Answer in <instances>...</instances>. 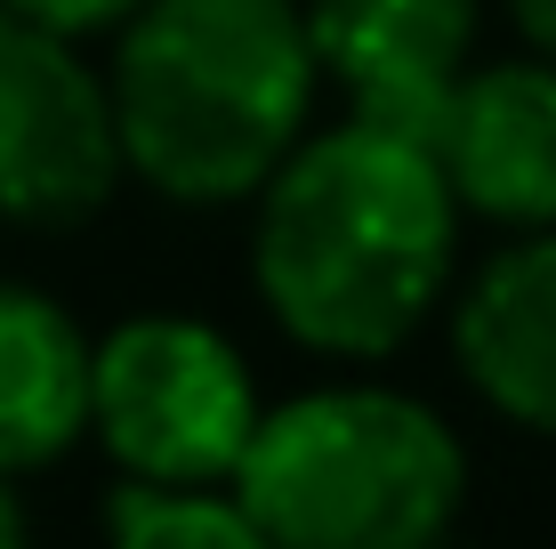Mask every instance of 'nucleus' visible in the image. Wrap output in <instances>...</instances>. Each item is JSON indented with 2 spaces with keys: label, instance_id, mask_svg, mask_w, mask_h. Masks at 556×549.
<instances>
[{
  "label": "nucleus",
  "instance_id": "20e7f679",
  "mask_svg": "<svg viewBox=\"0 0 556 549\" xmlns=\"http://www.w3.org/2000/svg\"><path fill=\"white\" fill-rule=\"evenodd\" d=\"M258 412L242 348L202 315H129L89 339V437L122 477L226 485Z\"/></svg>",
  "mask_w": 556,
  "mask_h": 549
},
{
  "label": "nucleus",
  "instance_id": "0eeeda50",
  "mask_svg": "<svg viewBox=\"0 0 556 549\" xmlns=\"http://www.w3.org/2000/svg\"><path fill=\"white\" fill-rule=\"evenodd\" d=\"M428 146L459 211L516 235L556 226V57L532 49L501 65H468Z\"/></svg>",
  "mask_w": 556,
  "mask_h": 549
},
{
  "label": "nucleus",
  "instance_id": "39448f33",
  "mask_svg": "<svg viewBox=\"0 0 556 549\" xmlns=\"http://www.w3.org/2000/svg\"><path fill=\"white\" fill-rule=\"evenodd\" d=\"M129 178L113 89L81 41L0 9V226L65 235Z\"/></svg>",
  "mask_w": 556,
  "mask_h": 549
},
{
  "label": "nucleus",
  "instance_id": "6e6552de",
  "mask_svg": "<svg viewBox=\"0 0 556 549\" xmlns=\"http://www.w3.org/2000/svg\"><path fill=\"white\" fill-rule=\"evenodd\" d=\"M452 355L501 421L556 437V226L516 235L452 308Z\"/></svg>",
  "mask_w": 556,
  "mask_h": 549
},
{
  "label": "nucleus",
  "instance_id": "f257e3e1",
  "mask_svg": "<svg viewBox=\"0 0 556 549\" xmlns=\"http://www.w3.org/2000/svg\"><path fill=\"white\" fill-rule=\"evenodd\" d=\"M251 202V283L306 355L371 364L435 315L459 251V195L428 138L348 113L339 129H306Z\"/></svg>",
  "mask_w": 556,
  "mask_h": 549
},
{
  "label": "nucleus",
  "instance_id": "ddd939ff",
  "mask_svg": "<svg viewBox=\"0 0 556 549\" xmlns=\"http://www.w3.org/2000/svg\"><path fill=\"white\" fill-rule=\"evenodd\" d=\"M25 534H33V517H25V494H16V477L0 469V549H9V541H25Z\"/></svg>",
  "mask_w": 556,
  "mask_h": 549
},
{
  "label": "nucleus",
  "instance_id": "7ed1b4c3",
  "mask_svg": "<svg viewBox=\"0 0 556 549\" xmlns=\"http://www.w3.org/2000/svg\"><path fill=\"white\" fill-rule=\"evenodd\" d=\"M226 485L275 549H419L468 501V452L419 396L331 380L266 404Z\"/></svg>",
  "mask_w": 556,
  "mask_h": 549
},
{
  "label": "nucleus",
  "instance_id": "423d86ee",
  "mask_svg": "<svg viewBox=\"0 0 556 549\" xmlns=\"http://www.w3.org/2000/svg\"><path fill=\"white\" fill-rule=\"evenodd\" d=\"M306 41L355 122L435 138L459 73L476 65V0H315Z\"/></svg>",
  "mask_w": 556,
  "mask_h": 549
},
{
  "label": "nucleus",
  "instance_id": "9b49d317",
  "mask_svg": "<svg viewBox=\"0 0 556 549\" xmlns=\"http://www.w3.org/2000/svg\"><path fill=\"white\" fill-rule=\"evenodd\" d=\"M0 9L41 25V33H65V41H113L146 0H0Z\"/></svg>",
  "mask_w": 556,
  "mask_h": 549
},
{
  "label": "nucleus",
  "instance_id": "9d476101",
  "mask_svg": "<svg viewBox=\"0 0 556 549\" xmlns=\"http://www.w3.org/2000/svg\"><path fill=\"white\" fill-rule=\"evenodd\" d=\"M105 534L129 549H266L235 485H169V477H122L105 494Z\"/></svg>",
  "mask_w": 556,
  "mask_h": 549
},
{
  "label": "nucleus",
  "instance_id": "f8f14e48",
  "mask_svg": "<svg viewBox=\"0 0 556 549\" xmlns=\"http://www.w3.org/2000/svg\"><path fill=\"white\" fill-rule=\"evenodd\" d=\"M508 16H516V33H525L541 57H556V0H508Z\"/></svg>",
  "mask_w": 556,
  "mask_h": 549
},
{
  "label": "nucleus",
  "instance_id": "f03ea898",
  "mask_svg": "<svg viewBox=\"0 0 556 549\" xmlns=\"http://www.w3.org/2000/svg\"><path fill=\"white\" fill-rule=\"evenodd\" d=\"M105 89L129 178L218 211L258 195L306 138L323 65L299 0H146L113 33Z\"/></svg>",
  "mask_w": 556,
  "mask_h": 549
},
{
  "label": "nucleus",
  "instance_id": "1a4fd4ad",
  "mask_svg": "<svg viewBox=\"0 0 556 549\" xmlns=\"http://www.w3.org/2000/svg\"><path fill=\"white\" fill-rule=\"evenodd\" d=\"M89 437V332L49 291L0 275V469L65 461Z\"/></svg>",
  "mask_w": 556,
  "mask_h": 549
}]
</instances>
